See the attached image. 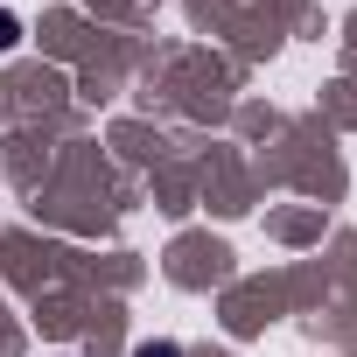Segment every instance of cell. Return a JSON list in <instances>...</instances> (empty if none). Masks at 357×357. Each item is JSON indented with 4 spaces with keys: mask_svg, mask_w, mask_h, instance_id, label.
Wrapping results in <instances>:
<instances>
[{
    "mask_svg": "<svg viewBox=\"0 0 357 357\" xmlns=\"http://www.w3.org/2000/svg\"><path fill=\"white\" fill-rule=\"evenodd\" d=\"M15 43H22V22H15L8 8H0V50H15Z\"/></svg>",
    "mask_w": 357,
    "mask_h": 357,
    "instance_id": "cell-1",
    "label": "cell"
},
{
    "mask_svg": "<svg viewBox=\"0 0 357 357\" xmlns=\"http://www.w3.org/2000/svg\"><path fill=\"white\" fill-rule=\"evenodd\" d=\"M133 357H183V350H175V343H140Z\"/></svg>",
    "mask_w": 357,
    "mask_h": 357,
    "instance_id": "cell-2",
    "label": "cell"
}]
</instances>
